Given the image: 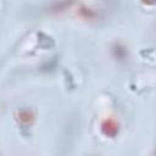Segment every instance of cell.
<instances>
[{
	"instance_id": "obj_1",
	"label": "cell",
	"mask_w": 156,
	"mask_h": 156,
	"mask_svg": "<svg viewBox=\"0 0 156 156\" xmlns=\"http://www.w3.org/2000/svg\"><path fill=\"white\" fill-rule=\"evenodd\" d=\"M101 132H102L104 135H106L108 138H115L118 134V132H119V123L116 119L108 117V118L102 121V123H101Z\"/></svg>"
},
{
	"instance_id": "obj_2",
	"label": "cell",
	"mask_w": 156,
	"mask_h": 156,
	"mask_svg": "<svg viewBox=\"0 0 156 156\" xmlns=\"http://www.w3.org/2000/svg\"><path fill=\"white\" fill-rule=\"evenodd\" d=\"M17 118H18V122H20L22 126L28 127V126H30V124L34 122L35 115H34V112H33L32 110H29V108H21V110L18 111V113H17Z\"/></svg>"
},
{
	"instance_id": "obj_3",
	"label": "cell",
	"mask_w": 156,
	"mask_h": 156,
	"mask_svg": "<svg viewBox=\"0 0 156 156\" xmlns=\"http://www.w3.org/2000/svg\"><path fill=\"white\" fill-rule=\"evenodd\" d=\"M78 15H79V17H82L83 20H87V21H94L99 16L98 12L94 9H91L89 6H85V5H82L78 9Z\"/></svg>"
},
{
	"instance_id": "obj_4",
	"label": "cell",
	"mask_w": 156,
	"mask_h": 156,
	"mask_svg": "<svg viewBox=\"0 0 156 156\" xmlns=\"http://www.w3.org/2000/svg\"><path fill=\"white\" fill-rule=\"evenodd\" d=\"M73 1H74V0H57V1H55V2L51 5L50 11H51V12H55V13L62 12V11L67 10V9L73 4Z\"/></svg>"
},
{
	"instance_id": "obj_5",
	"label": "cell",
	"mask_w": 156,
	"mask_h": 156,
	"mask_svg": "<svg viewBox=\"0 0 156 156\" xmlns=\"http://www.w3.org/2000/svg\"><path fill=\"white\" fill-rule=\"evenodd\" d=\"M112 54H113V56H115L117 60H119V61L126 60L127 56H128V51H127L126 46L122 45V44H119V43H117V44H115V45L112 46Z\"/></svg>"
},
{
	"instance_id": "obj_6",
	"label": "cell",
	"mask_w": 156,
	"mask_h": 156,
	"mask_svg": "<svg viewBox=\"0 0 156 156\" xmlns=\"http://www.w3.org/2000/svg\"><path fill=\"white\" fill-rule=\"evenodd\" d=\"M143 2L146 4V5H152L155 2V0H143Z\"/></svg>"
}]
</instances>
